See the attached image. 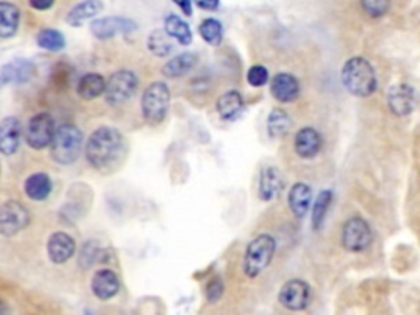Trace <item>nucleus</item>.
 <instances>
[{
    "label": "nucleus",
    "instance_id": "nucleus-4",
    "mask_svg": "<svg viewBox=\"0 0 420 315\" xmlns=\"http://www.w3.org/2000/svg\"><path fill=\"white\" fill-rule=\"evenodd\" d=\"M276 251V240L271 235L263 233L248 243L243 258L245 276L250 279L258 278L270 266Z\"/></svg>",
    "mask_w": 420,
    "mask_h": 315
},
{
    "label": "nucleus",
    "instance_id": "nucleus-28",
    "mask_svg": "<svg viewBox=\"0 0 420 315\" xmlns=\"http://www.w3.org/2000/svg\"><path fill=\"white\" fill-rule=\"evenodd\" d=\"M332 190H320L319 196L315 199L314 208H312V228L320 230L324 225L325 217L329 214L330 204H332Z\"/></svg>",
    "mask_w": 420,
    "mask_h": 315
},
{
    "label": "nucleus",
    "instance_id": "nucleus-21",
    "mask_svg": "<svg viewBox=\"0 0 420 315\" xmlns=\"http://www.w3.org/2000/svg\"><path fill=\"white\" fill-rule=\"evenodd\" d=\"M199 57L194 53H182V55L174 56L173 60H169L163 68V74L166 78L176 79V78H182L186 74H189L194 66L198 64Z\"/></svg>",
    "mask_w": 420,
    "mask_h": 315
},
{
    "label": "nucleus",
    "instance_id": "nucleus-35",
    "mask_svg": "<svg viewBox=\"0 0 420 315\" xmlns=\"http://www.w3.org/2000/svg\"><path fill=\"white\" fill-rule=\"evenodd\" d=\"M100 248L97 246L96 242H89L84 245L82 251H80V264L84 266V268H87V266L94 264L97 261V256H99Z\"/></svg>",
    "mask_w": 420,
    "mask_h": 315
},
{
    "label": "nucleus",
    "instance_id": "nucleus-2",
    "mask_svg": "<svg viewBox=\"0 0 420 315\" xmlns=\"http://www.w3.org/2000/svg\"><path fill=\"white\" fill-rule=\"evenodd\" d=\"M342 82L351 96L368 97L374 94L378 87V79L374 68L365 57H350L342 69Z\"/></svg>",
    "mask_w": 420,
    "mask_h": 315
},
{
    "label": "nucleus",
    "instance_id": "nucleus-1",
    "mask_svg": "<svg viewBox=\"0 0 420 315\" xmlns=\"http://www.w3.org/2000/svg\"><path fill=\"white\" fill-rule=\"evenodd\" d=\"M125 156V140L117 128L100 127L89 136L86 143V158L92 168L110 171Z\"/></svg>",
    "mask_w": 420,
    "mask_h": 315
},
{
    "label": "nucleus",
    "instance_id": "nucleus-26",
    "mask_svg": "<svg viewBox=\"0 0 420 315\" xmlns=\"http://www.w3.org/2000/svg\"><path fill=\"white\" fill-rule=\"evenodd\" d=\"M164 32L171 38L177 39L181 44H184V46L192 43L191 26L181 17L174 15V13H169L166 19H164Z\"/></svg>",
    "mask_w": 420,
    "mask_h": 315
},
{
    "label": "nucleus",
    "instance_id": "nucleus-19",
    "mask_svg": "<svg viewBox=\"0 0 420 315\" xmlns=\"http://www.w3.org/2000/svg\"><path fill=\"white\" fill-rule=\"evenodd\" d=\"M245 109L243 96L238 91H227L217 100V112L227 122H234Z\"/></svg>",
    "mask_w": 420,
    "mask_h": 315
},
{
    "label": "nucleus",
    "instance_id": "nucleus-32",
    "mask_svg": "<svg viewBox=\"0 0 420 315\" xmlns=\"http://www.w3.org/2000/svg\"><path fill=\"white\" fill-rule=\"evenodd\" d=\"M12 64V71H13V81L24 84L28 82L31 78L35 76V64L30 63L26 60H17L13 61Z\"/></svg>",
    "mask_w": 420,
    "mask_h": 315
},
{
    "label": "nucleus",
    "instance_id": "nucleus-3",
    "mask_svg": "<svg viewBox=\"0 0 420 315\" xmlns=\"http://www.w3.org/2000/svg\"><path fill=\"white\" fill-rule=\"evenodd\" d=\"M82 132L73 123L58 127L50 143L51 158L60 164H73L82 150Z\"/></svg>",
    "mask_w": 420,
    "mask_h": 315
},
{
    "label": "nucleus",
    "instance_id": "nucleus-27",
    "mask_svg": "<svg viewBox=\"0 0 420 315\" xmlns=\"http://www.w3.org/2000/svg\"><path fill=\"white\" fill-rule=\"evenodd\" d=\"M290 128V117L283 109H272L270 117H268V132L272 138H281L288 135Z\"/></svg>",
    "mask_w": 420,
    "mask_h": 315
},
{
    "label": "nucleus",
    "instance_id": "nucleus-13",
    "mask_svg": "<svg viewBox=\"0 0 420 315\" xmlns=\"http://www.w3.org/2000/svg\"><path fill=\"white\" fill-rule=\"evenodd\" d=\"M24 136L21 122L17 117H7L0 122V153L12 156L19 152Z\"/></svg>",
    "mask_w": 420,
    "mask_h": 315
},
{
    "label": "nucleus",
    "instance_id": "nucleus-29",
    "mask_svg": "<svg viewBox=\"0 0 420 315\" xmlns=\"http://www.w3.org/2000/svg\"><path fill=\"white\" fill-rule=\"evenodd\" d=\"M199 33L210 46H218L223 39V26L217 19H205L200 21Z\"/></svg>",
    "mask_w": 420,
    "mask_h": 315
},
{
    "label": "nucleus",
    "instance_id": "nucleus-38",
    "mask_svg": "<svg viewBox=\"0 0 420 315\" xmlns=\"http://www.w3.org/2000/svg\"><path fill=\"white\" fill-rule=\"evenodd\" d=\"M192 3H195L202 10H217L220 6V0H192Z\"/></svg>",
    "mask_w": 420,
    "mask_h": 315
},
{
    "label": "nucleus",
    "instance_id": "nucleus-33",
    "mask_svg": "<svg viewBox=\"0 0 420 315\" xmlns=\"http://www.w3.org/2000/svg\"><path fill=\"white\" fill-rule=\"evenodd\" d=\"M365 13L373 19H381L391 8V0H361Z\"/></svg>",
    "mask_w": 420,
    "mask_h": 315
},
{
    "label": "nucleus",
    "instance_id": "nucleus-10",
    "mask_svg": "<svg viewBox=\"0 0 420 315\" xmlns=\"http://www.w3.org/2000/svg\"><path fill=\"white\" fill-rule=\"evenodd\" d=\"M310 300V286L302 279H290L281 287L279 303L283 307L294 310H304L309 305Z\"/></svg>",
    "mask_w": 420,
    "mask_h": 315
},
{
    "label": "nucleus",
    "instance_id": "nucleus-34",
    "mask_svg": "<svg viewBox=\"0 0 420 315\" xmlns=\"http://www.w3.org/2000/svg\"><path fill=\"white\" fill-rule=\"evenodd\" d=\"M268 79H270V73H268V69L261 64L252 66L247 73V81L250 86H253V87L265 86V84L268 82Z\"/></svg>",
    "mask_w": 420,
    "mask_h": 315
},
{
    "label": "nucleus",
    "instance_id": "nucleus-14",
    "mask_svg": "<svg viewBox=\"0 0 420 315\" xmlns=\"http://www.w3.org/2000/svg\"><path fill=\"white\" fill-rule=\"evenodd\" d=\"M46 250L48 258L51 260V263L62 264L73 258V255L76 253V242L71 235L64 232H56L48 240Z\"/></svg>",
    "mask_w": 420,
    "mask_h": 315
},
{
    "label": "nucleus",
    "instance_id": "nucleus-30",
    "mask_svg": "<svg viewBox=\"0 0 420 315\" xmlns=\"http://www.w3.org/2000/svg\"><path fill=\"white\" fill-rule=\"evenodd\" d=\"M37 44L46 51H61L66 46V39L58 30L44 28L37 35Z\"/></svg>",
    "mask_w": 420,
    "mask_h": 315
},
{
    "label": "nucleus",
    "instance_id": "nucleus-36",
    "mask_svg": "<svg viewBox=\"0 0 420 315\" xmlns=\"http://www.w3.org/2000/svg\"><path fill=\"white\" fill-rule=\"evenodd\" d=\"M223 282L218 278H213L212 281L207 284V289H205V296H207V300L210 304L218 303L220 300V297L223 296Z\"/></svg>",
    "mask_w": 420,
    "mask_h": 315
},
{
    "label": "nucleus",
    "instance_id": "nucleus-31",
    "mask_svg": "<svg viewBox=\"0 0 420 315\" xmlns=\"http://www.w3.org/2000/svg\"><path fill=\"white\" fill-rule=\"evenodd\" d=\"M148 48L156 56H168L173 51L171 37L164 30H153L148 38Z\"/></svg>",
    "mask_w": 420,
    "mask_h": 315
},
{
    "label": "nucleus",
    "instance_id": "nucleus-12",
    "mask_svg": "<svg viewBox=\"0 0 420 315\" xmlns=\"http://www.w3.org/2000/svg\"><path fill=\"white\" fill-rule=\"evenodd\" d=\"M387 105L396 117H408L415 109V91L409 84H396L387 92Z\"/></svg>",
    "mask_w": 420,
    "mask_h": 315
},
{
    "label": "nucleus",
    "instance_id": "nucleus-17",
    "mask_svg": "<svg viewBox=\"0 0 420 315\" xmlns=\"http://www.w3.org/2000/svg\"><path fill=\"white\" fill-rule=\"evenodd\" d=\"M91 287L96 297H99L100 300H109L112 297L119 294L120 291L119 276L112 271V269H100V271L94 274Z\"/></svg>",
    "mask_w": 420,
    "mask_h": 315
},
{
    "label": "nucleus",
    "instance_id": "nucleus-25",
    "mask_svg": "<svg viewBox=\"0 0 420 315\" xmlns=\"http://www.w3.org/2000/svg\"><path fill=\"white\" fill-rule=\"evenodd\" d=\"M105 89V79L97 73H89L82 76L78 82V94L82 97L84 100L97 99L104 94Z\"/></svg>",
    "mask_w": 420,
    "mask_h": 315
},
{
    "label": "nucleus",
    "instance_id": "nucleus-16",
    "mask_svg": "<svg viewBox=\"0 0 420 315\" xmlns=\"http://www.w3.org/2000/svg\"><path fill=\"white\" fill-rule=\"evenodd\" d=\"M271 92L276 100L289 104V102L296 100L299 94H301V86H299L296 76L289 73H279L271 81Z\"/></svg>",
    "mask_w": 420,
    "mask_h": 315
},
{
    "label": "nucleus",
    "instance_id": "nucleus-7",
    "mask_svg": "<svg viewBox=\"0 0 420 315\" xmlns=\"http://www.w3.org/2000/svg\"><path fill=\"white\" fill-rule=\"evenodd\" d=\"M371 242H373V232L365 219L351 217L345 222L342 228V245L347 251L361 253L368 250Z\"/></svg>",
    "mask_w": 420,
    "mask_h": 315
},
{
    "label": "nucleus",
    "instance_id": "nucleus-20",
    "mask_svg": "<svg viewBox=\"0 0 420 315\" xmlns=\"http://www.w3.org/2000/svg\"><path fill=\"white\" fill-rule=\"evenodd\" d=\"M312 202V189L306 183H296L289 190L288 204L296 219H304Z\"/></svg>",
    "mask_w": 420,
    "mask_h": 315
},
{
    "label": "nucleus",
    "instance_id": "nucleus-23",
    "mask_svg": "<svg viewBox=\"0 0 420 315\" xmlns=\"http://www.w3.org/2000/svg\"><path fill=\"white\" fill-rule=\"evenodd\" d=\"M102 2L100 0H84V2L78 3V6L73 7L66 17V21L71 26H80L84 21L94 19L96 15H99L102 12Z\"/></svg>",
    "mask_w": 420,
    "mask_h": 315
},
{
    "label": "nucleus",
    "instance_id": "nucleus-15",
    "mask_svg": "<svg viewBox=\"0 0 420 315\" xmlns=\"http://www.w3.org/2000/svg\"><path fill=\"white\" fill-rule=\"evenodd\" d=\"M322 145H324V140H322L320 133L312 127L299 130L296 133V138H294V150H296L297 156L302 159L315 158L320 153Z\"/></svg>",
    "mask_w": 420,
    "mask_h": 315
},
{
    "label": "nucleus",
    "instance_id": "nucleus-40",
    "mask_svg": "<svg viewBox=\"0 0 420 315\" xmlns=\"http://www.w3.org/2000/svg\"><path fill=\"white\" fill-rule=\"evenodd\" d=\"M174 3L184 12V15L187 17L192 15V0H174Z\"/></svg>",
    "mask_w": 420,
    "mask_h": 315
},
{
    "label": "nucleus",
    "instance_id": "nucleus-22",
    "mask_svg": "<svg viewBox=\"0 0 420 315\" xmlns=\"http://www.w3.org/2000/svg\"><path fill=\"white\" fill-rule=\"evenodd\" d=\"M20 25V10L15 3L0 2V38H10Z\"/></svg>",
    "mask_w": 420,
    "mask_h": 315
},
{
    "label": "nucleus",
    "instance_id": "nucleus-24",
    "mask_svg": "<svg viewBox=\"0 0 420 315\" xmlns=\"http://www.w3.org/2000/svg\"><path fill=\"white\" fill-rule=\"evenodd\" d=\"M51 190L53 183L50 176L44 174V172H35L25 183V194L31 201H44L46 197H50Z\"/></svg>",
    "mask_w": 420,
    "mask_h": 315
},
{
    "label": "nucleus",
    "instance_id": "nucleus-5",
    "mask_svg": "<svg viewBox=\"0 0 420 315\" xmlns=\"http://www.w3.org/2000/svg\"><path fill=\"white\" fill-rule=\"evenodd\" d=\"M171 92L164 82H153L141 96V114L150 125H158L166 118Z\"/></svg>",
    "mask_w": 420,
    "mask_h": 315
},
{
    "label": "nucleus",
    "instance_id": "nucleus-41",
    "mask_svg": "<svg viewBox=\"0 0 420 315\" xmlns=\"http://www.w3.org/2000/svg\"><path fill=\"white\" fill-rule=\"evenodd\" d=\"M3 312H7V309L2 305V307H0V314H3Z\"/></svg>",
    "mask_w": 420,
    "mask_h": 315
},
{
    "label": "nucleus",
    "instance_id": "nucleus-39",
    "mask_svg": "<svg viewBox=\"0 0 420 315\" xmlns=\"http://www.w3.org/2000/svg\"><path fill=\"white\" fill-rule=\"evenodd\" d=\"M28 2L35 10H48V8L53 7L55 0H28Z\"/></svg>",
    "mask_w": 420,
    "mask_h": 315
},
{
    "label": "nucleus",
    "instance_id": "nucleus-6",
    "mask_svg": "<svg viewBox=\"0 0 420 315\" xmlns=\"http://www.w3.org/2000/svg\"><path fill=\"white\" fill-rule=\"evenodd\" d=\"M138 78L135 73L128 69H122L114 73L105 81V100L110 105H122L123 102L132 99L138 91Z\"/></svg>",
    "mask_w": 420,
    "mask_h": 315
},
{
    "label": "nucleus",
    "instance_id": "nucleus-8",
    "mask_svg": "<svg viewBox=\"0 0 420 315\" xmlns=\"http://www.w3.org/2000/svg\"><path fill=\"white\" fill-rule=\"evenodd\" d=\"M56 125L55 118L50 114L42 112L30 118L28 127H26L25 138L33 150H43L50 146L53 135H55Z\"/></svg>",
    "mask_w": 420,
    "mask_h": 315
},
{
    "label": "nucleus",
    "instance_id": "nucleus-37",
    "mask_svg": "<svg viewBox=\"0 0 420 315\" xmlns=\"http://www.w3.org/2000/svg\"><path fill=\"white\" fill-rule=\"evenodd\" d=\"M13 81V71H12V64H6L0 66V89L3 86H7L8 82Z\"/></svg>",
    "mask_w": 420,
    "mask_h": 315
},
{
    "label": "nucleus",
    "instance_id": "nucleus-11",
    "mask_svg": "<svg viewBox=\"0 0 420 315\" xmlns=\"http://www.w3.org/2000/svg\"><path fill=\"white\" fill-rule=\"evenodd\" d=\"M137 30V24L127 17H104L91 24V32L97 39H110L117 35H128Z\"/></svg>",
    "mask_w": 420,
    "mask_h": 315
},
{
    "label": "nucleus",
    "instance_id": "nucleus-18",
    "mask_svg": "<svg viewBox=\"0 0 420 315\" xmlns=\"http://www.w3.org/2000/svg\"><path fill=\"white\" fill-rule=\"evenodd\" d=\"M283 188H284V179L278 168L268 166L261 171V176H260L261 201H265V202L272 201V199L279 196Z\"/></svg>",
    "mask_w": 420,
    "mask_h": 315
},
{
    "label": "nucleus",
    "instance_id": "nucleus-9",
    "mask_svg": "<svg viewBox=\"0 0 420 315\" xmlns=\"http://www.w3.org/2000/svg\"><path fill=\"white\" fill-rule=\"evenodd\" d=\"M30 224L28 210L17 201H8L0 207V235L15 237Z\"/></svg>",
    "mask_w": 420,
    "mask_h": 315
}]
</instances>
